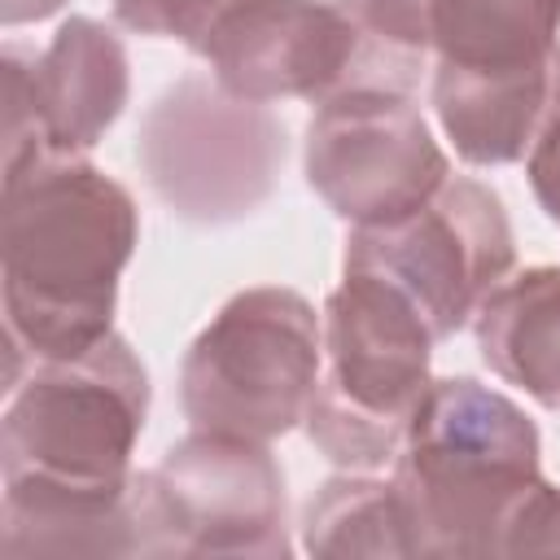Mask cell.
I'll return each mask as SVG.
<instances>
[{
  "label": "cell",
  "instance_id": "cell-1",
  "mask_svg": "<svg viewBox=\"0 0 560 560\" xmlns=\"http://www.w3.org/2000/svg\"><path fill=\"white\" fill-rule=\"evenodd\" d=\"M149 372L122 332L39 359L0 416V556H158L144 468Z\"/></svg>",
  "mask_w": 560,
  "mask_h": 560
},
{
  "label": "cell",
  "instance_id": "cell-2",
  "mask_svg": "<svg viewBox=\"0 0 560 560\" xmlns=\"http://www.w3.org/2000/svg\"><path fill=\"white\" fill-rule=\"evenodd\" d=\"M136 241L131 192L83 153H39L0 175L4 394L26 363L88 354L114 332Z\"/></svg>",
  "mask_w": 560,
  "mask_h": 560
},
{
  "label": "cell",
  "instance_id": "cell-3",
  "mask_svg": "<svg viewBox=\"0 0 560 560\" xmlns=\"http://www.w3.org/2000/svg\"><path fill=\"white\" fill-rule=\"evenodd\" d=\"M416 556H499L503 529L542 481L538 424L477 376H438L394 459Z\"/></svg>",
  "mask_w": 560,
  "mask_h": 560
},
{
  "label": "cell",
  "instance_id": "cell-4",
  "mask_svg": "<svg viewBox=\"0 0 560 560\" xmlns=\"http://www.w3.org/2000/svg\"><path fill=\"white\" fill-rule=\"evenodd\" d=\"M433 328L398 284L341 262V284L324 302V368L302 420L311 446L341 472L394 468L433 385Z\"/></svg>",
  "mask_w": 560,
  "mask_h": 560
},
{
  "label": "cell",
  "instance_id": "cell-5",
  "mask_svg": "<svg viewBox=\"0 0 560 560\" xmlns=\"http://www.w3.org/2000/svg\"><path fill=\"white\" fill-rule=\"evenodd\" d=\"M324 368V311L298 289H241L192 337L179 407L201 433L276 442L306 420Z\"/></svg>",
  "mask_w": 560,
  "mask_h": 560
},
{
  "label": "cell",
  "instance_id": "cell-6",
  "mask_svg": "<svg viewBox=\"0 0 560 560\" xmlns=\"http://www.w3.org/2000/svg\"><path fill=\"white\" fill-rule=\"evenodd\" d=\"M289 153L271 105L241 101L214 74H184L153 96L136 127V166L149 192L192 228L258 214Z\"/></svg>",
  "mask_w": 560,
  "mask_h": 560
},
{
  "label": "cell",
  "instance_id": "cell-7",
  "mask_svg": "<svg viewBox=\"0 0 560 560\" xmlns=\"http://www.w3.org/2000/svg\"><path fill=\"white\" fill-rule=\"evenodd\" d=\"M241 101H328L346 88L411 92L420 61L389 52L354 0H241L197 52Z\"/></svg>",
  "mask_w": 560,
  "mask_h": 560
},
{
  "label": "cell",
  "instance_id": "cell-8",
  "mask_svg": "<svg viewBox=\"0 0 560 560\" xmlns=\"http://www.w3.org/2000/svg\"><path fill=\"white\" fill-rule=\"evenodd\" d=\"M341 262L398 284L438 341L468 328L481 302L516 271V236L494 188L451 175L402 219L350 228Z\"/></svg>",
  "mask_w": 560,
  "mask_h": 560
},
{
  "label": "cell",
  "instance_id": "cell-9",
  "mask_svg": "<svg viewBox=\"0 0 560 560\" xmlns=\"http://www.w3.org/2000/svg\"><path fill=\"white\" fill-rule=\"evenodd\" d=\"M302 171L337 219L368 228L424 206L451 179V158L411 92L346 88L315 105Z\"/></svg>",
  "mask_w": 560,
  "mask_h": 560
},
{
  "label": "cell",
  "instance_id": "cell-10",
  "mask_svg": "<svg viewBox=\"0 0 560 560\" xmlns=\"http://www.w3.org/2000/svg\"><path fill=\"white\" fill-rule=\"evenodd\" d=\"M149 472L158 556H293L284 472L267 442L201 433L171 442Z\"/></svg>",
  "mask_w": 560,
  "mask_h": 560
},
{
  "label": "cell",
  "instance_id": "cell-11",
  "mask_svg": "<svg viewBox=\"0 0 560 560\" xmlns=\"http://www.w3.org/2000/svg\"><path fill=\"white\" fill-rule=\"evenodd\" d=\"M4 171L39 153H88L131 96L127 44L96 18H66L35 52L4 44Z\"/></svg>",
  "mask_w": 560,
  "mask_h": 560
},
{
  "label": "cell",
  "instance_id": "cell-12",
  "mask_svg": "<svg viewBox=\"0 0 560 560\" xmlns=\"http://www.w3.org/2000/svg\"><path fill=\"white\" fill-rule=\"evenodd\" d=\"M372 39L455 74H516L560 52V0H354Z\"/></svg>",
  "mask_w": 560,
  "mask_h": 560
},
{
  "label": "cell",
  "instance_id": "cell-13",
  "mask_svg": "<svg viewBox=\"0 0 560 560\" xmlns=\"http://www.w3.org/2000/svg\"><path fill=\"white\" fill-rule=\"evenodd\" d=\"M429 101L455 158H464L468 166L525 162L551 109L560 105V52L516 74L433 70Z\"/></svg>",
  "mask_w": 560,
  "mask_h": 560
},
{
  "label": "cell",
  "instance_id": "cell-14",
  "mask_svg": "<svg viewBox=\"0 0 560 560\" xmlns=\"http://www.w3.org/2000/svg\"><path fill=\"white\" fill-rule=\"evenodd\" d=\"M472 337L503 385L560 411V267L512 271L481 302Z\"/></svg>",
  "mask_w": 560,
  "mask_h": 560
},
{
  "label": "cell",
  "instance_id": "cell-15",
  "mask_svg": "<svg viewBox=\"0 0 560 560\" xmlns=\"http://www.w3.org/2000/svg\"><path fill=\"white\" fill-rule=\"evenodd\" d=\"M298 547L306 556H324V560L416 556L402 499H398L394 481H385L376 472H337V477H328L302 512Z\"/></svg>",
  "mask_w": 560,
  "mask_h": 560
},
{
  "label": "cell",
  "instance_id": "cell-16",
  "mask_svg": "<svg viewBox=\"0 0 560 560\" xmlns=\"http://www.w3.org/2000/svg\"><path fill=\"white\" fill-rule=\"evenodd\" d=\"M236 4L241 0H114V22L136 31V35L179 39L184 48L201 52L206 35Z\"/></svg>",
  "mask_w": 560,
  "mask_h": 560
},
{
  "label": "cell",
  "instance_id": "cell-17",
  "mask_svg": "<svg viewBox=\"0 0 560 560\" xmlns=\"http://www.w3.org/2000/svg\"><path fill=\"white\" fill-rule=\"evenodd\" d=\"M499 556H560V486L542 477L529 490V499L503 529Z\"/></svg>",
  "mask_w": 560,
  "mask_h": 560
},
{
  "label": "cell",
  "instance_id": "cell-18",
  "mask_svg": "<svg viewBox=\"0 0 560 560\" xmlns=\"http://www.w3.org/2000/svg\"><path fill=\"white\" fill-rule=\"evenodd\" d=\"M525 175H529V188H534L542 214L560 228V105L551 109L547 127L538 131V140L525 158Z\"/></svg>",
  "mask_w": 560,
  "mask_h": 560
},
{
  "label": "cell",
  "instance_id": "cell-19",
  "mask_svg": "<svg viewBox=\"0 0 560 560\" xmlns=\"http://www.w3.org/2000/svg\"><path fill=\"white\" fill-rule=\"evenodd\" d=\"M61 9H66V0H0V22L13 31V26H26V22H44Z\"/></svg>",
  "mask_w": 560,
  "mask_h": 560
}]
</instances>
